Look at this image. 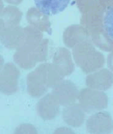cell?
<instances>
[{
    "label": "cell",
    "instance_id": "obj_1",
    "mask_svg": "<svg viewBox=\"0 0 113 134\" xmlns=\"http://www.w3.org/2000/svg\"><path fill=\"white\" fill-rule=\"evenodd\" d=\"M63 79L64 77L60 75L53 63H44L28 74L27 92L32 98H40L47 92L49 88H53Z\"/></svg>",
    "mask_w": 113,
    "mask_h": 134
},
{
    "label": "cell",
    "instance_id": "obj_2",
    "mask_svg": "<svg viewBox=\"0 0 113 134\" xmlns=\"http://www.w3.org/2000/svg\"><path fill=\"white\" fill-rule=\"evenodd\" d=\"M74 60L85 73L98 70L104 65L105 59L97 51L91 40L80 43L72 48Z\"/></svg>",
    "mask_w": 113,
    "mask_h": 134
},
{
    "label": "cell",
    "instance_id": "obj_3",
    "mask_svg": "<svg viewBox=\"0 0 113 134\" xmlns=\"http://www.w3.org/2000/svg\"><path fill=\"white\" fill-rule=\"evenodd\" d=\"M79 104L85 112H98L106 109L108 105V97L103 91L91 88H83L78 96Z\"/></svg>",
    "mask_w": 113,
    "mask_h": 134
},
{
    "label": "cell",
    "instance_id": "obj_4",
    "mask_svg": "<svg viewBox=\"0 0 113 134\" xmlns=\"http://www.w3.org/2000/svg\"><path fill=\"white\" fill-rule=\"evenodd\" d=\"M20 71L12 62L4 64L0 72V92L7 95L15 93L18 90Z\"/></svg>",
    "mask_w": 113,
    "mask_h": 134
},
{
    "label": "cell",
    "instance_id": "obj_5",
    "mask_svg": "<svg viewBox=\"0 0 113 134\" xmlns=\"http://www.w3.org/2000/svg\"><path fill=\"white\" fill-rule=\"evenodd\" d=\"M86 129L90 134H109L113 131V121L107 111H98L86 122Z\"/></svg>",
    "mask_w": 113,
    "mask_h": 134
},
{
    "label": "cell",
    "instance_id": "obj_6",
    "mask_svg": "<svg viewBox=\"0 0 113 134\" xmlns=\"http://www.w3.org/2000/svg\"><path fill=\"white\" fill-rule=\"evenodd\" d=\"M80 91L69 80H62L53 88L52 93L57 98L60 105L66 106L74 103L78 99Z\"/></svg>",
    "mask_w": 113,
    "mask_h": 134
},
{
    "label": "cell",
    "instance_id": "obj_7",
    "mask_svg": "<svg viewBox=\"0 0 113 134\" xmlns=\"http://www.w3.org/2000/svg\"><path fill=\"white\" fill-rule=\"evenodd\" d=\"M60 103L53 93L45 94L37 102V114L44 120H51L58 116L60 111Z\"/></svg>",
    "mask_w": 113,
    "mask_h": 134
},
{
    "label": "cell",
    "instance_id": "obj_8",
    "mask_svg": "<svg viewBox=\"0 0 113 134\" xmlns=\"http://www.w3.org/2000/svg\"><path fill=\"white\" fill-rule=\"evenodd\" d=\"M85 83L87 87L91 89L107 90L113 85V72L106 68L98 70L87 76Z\"/></svg>",
    "mask_w": 113,
    "mask_h": 134
},
{
    "label": "cell",
    "instance_id": "obj_9",
    "mask_svg": "<svg viewBox=\"0 0 113 134\" xmlns=\"http://www.w3.org/2000/svg\"><path fill=\"white\" fill-rule=\"evenodd\" d=\"M53 65L63 77L69 76L74 70L70 51L66 48H59L53 55Z\"/></svg>",
    "mask_w": 113,
    "mask_h": 134
},
{
    "label": "cell",
    "instance_id": "obj_10",
    "mask_svg": "<svg viewBox=\"0 0 113 134\" xmlns=\"http://www.w3.org/2000/svg\"><path fill=\"white\" fill-rule=\"evenodd\" d=\"M0 40L7 48L18 50L23 43L24 29L18 25L5 27Z\"/></svg>",
    "mask_w": 113,
    "mask_h": 134
},
{
    "label": "cell",
    "instance_id": "obj_11",
    "mask_svg": "<svg viewBox=\"0 0 113 134\" xmlns=\"http://www.w3.org/2000/svg\"><path fill=\"white\" fill-rule=\"evenodd\" d=\"M64 43L68 48H73L82 42L91 40L87 29L83 25L74 24L68 26L63 34Z\"/></svg>",
    "mask_w": 113,
    "mask_h": 134
},
{
    "label": "cell",
    "instance_id": "obj_12",
    "mask_svg": "<svg viewBox=\"0 0 113 134\" xmlns=\"http://www.w3.org/2000/svg\"><path fill=\"white\" fill-rule=\"evenodd\" d=\"M65 123L73 127H79L84 123L85 112L79 103H73L65 106L62 113Z\"/></svg>",
    "mask_w": 113,
    "mask_h": 134
},
{
    "label": "cell",
    "instance_id": "obj_13",
    "mask_svg": "<svg viewBox=\"0 0 113 134\" xmlns=\"http://www.w3.org/2000/svg\"><path fill=\"white\" fill-rule=\"evenodd\" d=\"M92 43L101 50L107 52L113 51V39L108 35L103 26L87 30Z\"/></svg>",
    "mask_w": 113,
    "mask_h": 134
},
{
    "label": "cell",
    "instance_id": "obj_14",
    "mask_svg": "<svg viewBox=\"0 0 113 134\" xmlns=\"http://www.w3.org/2000/svg\"><path fill=\"white\" fill-rule=\"evenodd\" d=\"M26 20L30 25L36 27L41 32L51 35L52 29L48 15L43 13L36 7H31L26 13Z\"/></svg>",
    "mask_w": 113,
    "mask_h": 134
},
{
    "label": "cell",
    "instance_id": "obj_15",
    "mask_svg": "<svg viewBox=\"0 0 113 134\" xmlns=\"http://www.w3.org/2000/svg\"><path fill=\"white\" fill-rule=\"evenodd\" d=\"M35 48H19L13 56L15 62L19 67L25 70L34 68L38 62L35 54Z\"/></svg>",
    "mask_w": 113,
    "mask_h": 134
},
{
    "label": "cell",
    "instance_id": "obj_16",
    "mask_svg": "<svg viewBox=\"0 0 113 134\" xmlns=\"http://www.w3.org/2000/svg\"><path fill=\"white\" fill-rule=\"evenodd\" d=\"M71 0H34L36 8L47 15H53L64 10Z\"/></svg>",
    "mask_w": 113,
    "mask_h": 134
},
{
    "label": "cell",
    "instance_id": "obj_17",
    "mask_svg": "<svg viewBox=\"0 0 113 134\" xmlns=\"http://www.w3.org/2000/svg\"><path fill=\"white\" fill-rule=\"evenodd\" d=\"M24 29V40L21 47L27 48H35L43 40L42 32L32 25H29Z\"/></svg>",
    "mask_w": 113,
    "mask_h": 134
},
{
    "label": "cell",
    "instance_id": "obj_18",
    "mask_svg": "<svg viewBox=\"0 0 113 134\" xmlns=\"http://www.w3.org/2000/svg\"><path fill=\"white\" fill-rule=\"evenodd\" d=\"M23 13L18 7L15 6H7L4 8L0 18L3 21L5 27L18 26L22 18Z\"/></svg>",
    "mask_w": 113,
    "mask_h": 134
},
{
    "label": "cell",
    "instance_id": "obj_19",
    "mask_svg": "<svg viewBox=\"0 0 113 134\" xmlns=\"http://www.w3.org/2000/svg\"><path fill=\"white\" fill-rule=\"evenodd\" d=\"M48 43L49 40L47 39H43L35 48V54L38 62L46 61L48 54Z\"/></svg>",
    "mask_w": 113,
    "mask_h": 134
},
{
    "label": "cell",
    "instance_id": "obj_20",
    "mask_svg": "<svg viewBox=\"0 0 113 134\" xmlns=\"http://www.w3.org/2000/svg\"><path fill=\"white\" fill-rule=\"evenodd\" d=\"M104 28L106 33L113 39V6L107 9L104 18Z\"/></svg>",
    "mask_w": 113,
    "mask_h": 134
},
{
    "label": "cell",
    "instance_id": "obj_21",
    "mask_svg": "<svg viewBox=\"0 0 113 134\" xmlns=\"http://www.w3.org/2000/svg\"><path fill=\"white\" fill-rule=\"evenodd\" d=\"M77 6L82 13L91 10L99 4L98 0H75Z\"/></svg>",
    "mask_w": 113,
    "mask_h": 134
},
{
    "label": "cell",
    "instance_id": "obj_22",
    "mask_svg": "<svg viewBox=\"0 0 113 134\" xmlns=\"http://www.w3.org/2000/svg\"><path fill=\"white\" fill-rule=\"evenodd\" d=\"M13 134H38L36 128L33 125L23 123L15 129Z\"/></svg>",
    "mask_w": 113,
    "mask_h": 134
},
{
    "label": "cell",
    "instance_id": "obj_23",
    "mask_svg": "<svg viewBox=\"0 0 113 134\" xmlns=\"http://www.w3.org/2000/svg\"><path fill=\"white\" fill-rule=\"evenodd\" d=\"M53 134H75L74 132L67 127H60L55 129Z\"/></svg>",
    "mask_w": 113,
    "mask_h": 134
},
{
    "label": "cell",
    "instance_id": "obj_24",
    "mask_svg": "<svg viewBox=\"0 0 113 134\" xmlns=\"http://www.w3.org/2000/svg\"><path fill=\"white\" fill-rule=\"evenodd\" d=\"M107 65L109 70L113 72V51H112L107 57Z\"/></svg>",
    "mask_w": 113,
    "mask_h": 134
},
{
    "label": "cell",
    "instance_id": "obj_25",
    "mask_svg": "<svg viewBox=\"0 0 113 134\" xmlns=\"http://www.w3.org/2000/svg\"><path fill=\"white\" fill-rule=\"evenodd\" d=\"M6 2L10 4H14V5H17L21 4L23 2V0H4Z\"/></svg>",
    "mask_w": 113,
    "mask_h": 134
},
{
    "label": "cell",
    "instance_id": "obj_26",
    "mask_svg": "<svg viewBox=\"0 0 113 134\" xmlns=\"http://www.w3.org/2000/svg\"><path fill=\"white\" fill-rule=\"evenodd\" d=\"M4 29H5V25L4 24L3 21L0 18V40H1V37H2V35L3 34Z\"/></svg>",
    "mask_w": 113,
    "mask_h": 134
},
{
    "label": "cell",
    "instance_id": "obj_27",
    "mask_svg": "<svg viewBox=\"0 0 113 134\" xmlns=\"http://www.w3.org/2000/svg\"><path fill=\"white\" fill-rule=\"evenodd\" d=\"M4 65V60L3 57L2 55H0V72L2 70V69L3 68Z\"/></svg>",
    "mask_w": 113,
    "mask_h": 134
},
{
    "label": "cell",
    "instance_id": "obj_28",
    "mask_svg": "<svg viewBox=\"0 0 113 134\" xmlns=\"http://www.w3.org/2000/svg\"><path fill=\"white\" fill-rule=\"evenodd\" d=\"M3 10H4L3 2H2V0H0V15H1V14H2V13Z\"/></svg>",
    "mask_w": 113,
    "mask_h": 134
}]
</instances>
